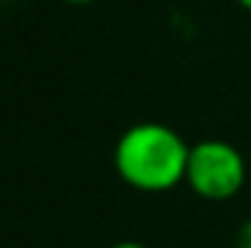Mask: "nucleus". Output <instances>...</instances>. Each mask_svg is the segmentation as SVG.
<instances>
[{
    "label": "nucleus",
    "instance_id": "obj_1",
    "mask_svg": "<svg viewBox=\"0 0 251 248\" xmlns=\"http://www.w3.org/2000/svg\"><path fill=\"white\" fill-rule=\"evenodd\" d=\"M190 143L164 123L128 125L114 146V173L140 193H167L184 184Z\"/></svg>",
    "mask_w": 251,
    "mask_h": 248
},
{
    "label": "nucleus",
    "instance_id": "obj_5",
    "mask_svg": "<svg viewBox=\"0 0 251 248\" xmlns=\"http://www.w3.org/2000/svg\"><path fill=\"white\" fill-rule=\"evenodd\" d=\"M64 3H73V6H85V3H94V0H64Z\"/></svg>",
    "mask_w": 251,
    "mask_h": 248
},
{
    "label": "nucleus",
    "instance_id": "obj_2",
    "mask_svg": "<svg viewBox=\"0 0 251 248\" xmlns=\"http://www.w3.org/2000/svg\"><path fill=\"white\" fill-rule=\"evenodd\" d=\"M184 184L204 201H228L246 184V158L228 140H199L190 146Z\"/></svg>",
    "mask_w": 251,
    "mask_h": 248
},
{
    "label": "nucleus",
    "instance_id": "obj_6",
    "mask_svg": "<svg viewBox=\"0 0 251 248\" xmlns=\"http://www.w3.org/2000/svg\"><path fill=\"white\" fill-rule=\"evenodd\" d=\"M237 3H240L243 9H249V12H251V0H237Z\"/></svg>",
    "mask_w": 251,
    "mask_h": 248
},
{
    "label": "nucleus",
    "instance_id": "obj_3",
    "mask_svg": "<svg viewBox=\"0 0 251 248\" xmlns=\"http://www.w3.org/2000/svg\"><path fill=\"white\" fill-rule=\"evenodd\" d=\"M237 248H251V219L240 228V234H237Z\"/></svg>",
    "mask_w": 251,
    "mask_h": 248
},
{
    "label": "nucleus",
    "instance_id": "obj_4",
    "mask_svg": "<svg viewBox=\"0 0 251 248\" xmlns=\"http://www.w3.org/2000/svg\"><path fill=\"white\" fill-rule=\"evenodd\" d=\"M111 248H149V246H143V243H134V240H123V243H114Z\"/></svg>",
    "mask_w": 251,
    "mask_h": 248
}]
</instances>
